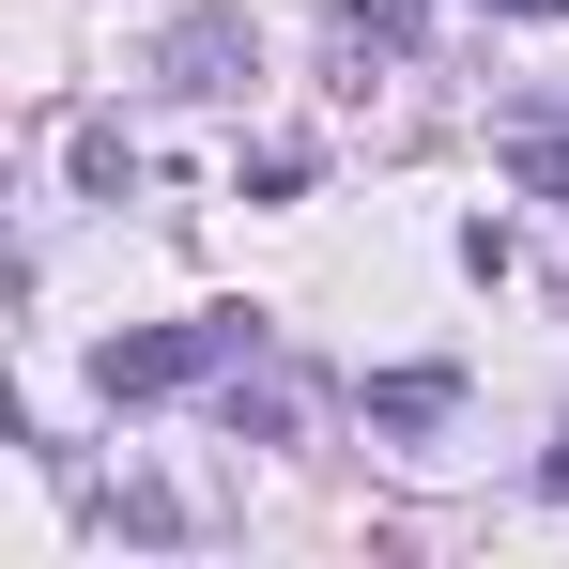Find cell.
<instances>
[{"instance_id":"277c9868","label":"cell","mask_w":569,"mask_h":569,"mask_svg":"<svg viewBox=\"0 0 569 569\" xmlns=\"http://www.w3.org/2000/svg\"><path fill=\"white\" fill-rule=\"evenodd\" d=\"M339 31H355V47H385V62H400V47H416V31H431V16H416V0H339Z\"/></svg>"},{"instance_id":"3957f363","label":"cell","mask_w":569,"mask_h":569,"mask_svg":"<svg viewBox=\"0 0 569 569\" xmlns=\"http://www.w3.org/2000/svg\"><path fill=\"white\" fill-rule=\"evenodd\" d=\"M492 154H508V186H569V123H508Z\"/></svg>"},{"instance_id":"7a4b0ae2","label":"cell","mask_w":569,"mask_h":569,"mask_svg":"<svg viewBox=\"0 0 569 569\" xmlns=\"http://www.w3.org/2000/svg\"><path fill=\"white\" fill-rule=\"evenodd\" d=\"M462 416V370H385L370 385V431H447Z\"/></svg>"},{"instance_id":"8992f818","label":"cell","mask_w":569,"mask_h":569,"mask_svg":"<svg viewBox=\"0 0 569 569\" xmlns=\"http://www.w3.org/2000/svg\"><path fill=\"white\" fill-rule=\"evenodd\" d=\"M523 16H569V0H523Z\"/></svg>"},{"instance_id":"5b68a950","label":"cell","mask_w":569,"mask_h":569,"mask_svg":"<svg viewBox=\"0 0 569 569\" xmlns=\"http://www.w3.org/2000/svg\"><path fill=\"white\" fill-rule=\"evenodd\" d=\"M539 477H555V492H569V447H555V462H539Z\"/></svg>"},{"instance_id":"6da1fadb","label":"cell","mask_w":569,"mask_h":569,"mask_svg":"<svg viewBox=\"0 0 569 569\" xmlns=\"http://www.w3.org/2000/svg\"><path fill=\"white\" fill-rule=\"evenodd\" d=\"M262 355V308H200V323H154V339H108L93 385L108 400H170V385H216V370H247Z\"/></svg>"}]
</instances>
